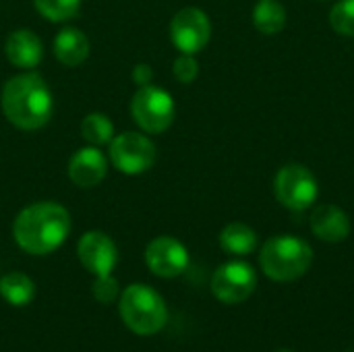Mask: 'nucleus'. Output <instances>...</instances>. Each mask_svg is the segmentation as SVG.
<instances>
[{"mask_svg":"<svg viewBox=\"0 0 354 352\" xmlns=\"http://www.w3.org/2000/svg\"><path fill=\"white\" fill-rule=\"evenodd\" d=\"M71 232L66 207L54 201L27 205L12 224L15 243L29 255H48L56 251Z\"/></svg>","mask_w":354,"mask_h":352,"instance_id":"f257e3e1","label":"nucleus"},{"mask_svg":"<svg viewBox=\"0 0 354 352\" xmlns=\"http://www.w3.org/2000/svg\"><path fill=\"white\" fill-rule=\"evenodd\" d=\"M81 135L93 147H102L106 143L110 145V141L114 139V124L106 114L91 112L81 122Z\"/></svg>","mask_w":354,"mask_h":352,"instance_id":"6ab92c4d","label":"nucleus"},{"mask_svg":"<svg viewBox=\"0 0 354 352\" xmlns=\"http://www.w3.org/2000/svg\"><path fill=\"white\" fill-rule=\"evenodd\" d=\"M93 297L95 301L104 303V305H110L114 303L120 293H118V282L108 274V276H95V282H93Z\"/></svg>","mask_w":354,"mask_h":352,"instance_id":"4be33fe9","label":"nucleus"},{"mask_svg":"<svg viewBox=\"0 0 354 352\" xmlns=\"http://www.w3.org/2000/svg\"><path fill=\"white\" fill-rule=\"evenodd\" d=\"M220 247L230 255H249L257 247V234L243 222H232L220 232Z\"/></svg>","mask_w":354,"mask_h":352,"instance_id":"dca6fc26","label":"nucleus"},{"mask_svg":"<svg viewBox=\"0 0 354 352\" xmlns=\"http://www.w3.org/2000/svg\"><path fill=\"white\" fill-rule=\"evenodd\" d=\"M197 73H199V64L193 54H180L174 60V77L180 83H193L197 79Z\"/></svg>","mask_w":354,"mask_h":352,"instance_id":"5701e85b","label":"nucleus"},{"mask_svg":"<svg viewBox=\"0 0 354 352\" xmlns=\"http://www.w3.org/2000/svg\"><path fill=\"white\" fill-rule=\"evenodd\" d=\"M110 162L122 174H143L156 164V145L141 133H120L110 141Z\"/></svg>","mask_w":354,"mask_h":352,"instance_id":"0eeeda50","label":"nucleus"},{"mask_svg":"<svg viewBox=\"0 0 354 352\" xmlns=\"http://www.w3.org/2000/svg\"><path fill=\"white\" fill-rule=\"evenodd\" d=\"M0 297L12 307H25L35 297V284L21 272H10L0 278Z\"/></svg>","mask_w":354,"mask_h":352,"instance_id":"f3484780","label":"nucleus"},{"mask_svg":"<svg viewBox=\"0 0 354 352\" xmlns=\"http://www.w3.org/2000/svg\"><path fill=\"white\" fill-rule=\"evenodd\" d=\"M151 79H153V71H151L149 64H137V66L133 68V81H135L139 87L149 85Z\"/></svg>","mask_w":354,"mask_h":352,"instance_id":"b1692460","label":"nucleus"},{"mask_svg":"<svg viewBox=\"0 0 354 352\" xmlns=\"http://www.w3.org/2000/svg\"><path fill=\"white\" fill-rule=\"evenodd\" d=\"M37 12L54 23L73 19L79 8H81V0H33Z\"/></svg>","mask_w":354,"mask_h":352,"instance_id":"aec40b11","label":"nucleus"},{"mask_svg":"<svg viewBox=\"0 0 354 352\" xmlns=\"http://www.w3.org/2000/svg\"><path fill=\"white\" fill-rule=\"evenodd\" d=\"M253 23L255 27L266 33L274 35L284 29L286 25V10L280 2L276 0H259L253 8Z\"/></svg>","mask_w":354,"mask_h":352,"instance_id":"a211bd4d","label":"nucleus"},{"mask_svg":"<svg viewBox=\"0 0 354 352\" xmlns=\"http://www.w3.org/2000/svg\"><path fill=\"white\" fill-rule=\"evenodd\" d=\"M131 114L135 122L151 135L164 133L176 114V106L172 95L156 85H143L135 91L131 100Z\"/></svg>","mask_w":354,"mask_h":352,"instance_id":"39448f33","label":"nucleus"},{"mask_svg":"<svg viewBox=\"0 0 354 352\" xmlns=\"http://www.w3.org/2000/svg\"><path fill=\"white\" fill-rule=\"evenodd\" d=\"M311 261H313L311 247L303 239L288 237V234L270 239L259 253V263L263 274L276 282L299 280L311 268Z\"/></svg>","mask_w":354,"mask_h":352,"instance_id":"7ed1b4c3","label":"nucleus"},{"mask_svg":"<svg viewBox=\"0 0 354 352\" xmlns=\"http://www.w3.org/2000/svg\"><path fill=\"white\" fill-rule=\"evenodd\" d=\"M282 352H288V351H282Z\"/></svg>","mask_w":354,"mask_h":352,"instance_id":"393cba45","label":"nucleus"},{"mask_svg":"<svg viewBox=\"0 0 354 352\" xmlns=\"http://www.w3.org/2000/svg\"><path fill=\"white\" fill-rule=\"evenodd\" d=\"M209 35H212L209 17L195 6H187L178 10L170 23V37L180 54L201 52L207 46Z\"/></svg>","mask_w":354,"mask_h":352,"instance_id":"6e6552de","label":"nucleus"},{"mask_svg":"<svg viewBox=\"0 0 354 352\" xmlns=\"http://www.w3.org/2000/svg\"><path fill=\"white\" fill-rule=\"evenodd\" d=\"M4 50H6V58L10 60V64L17 68H25V71L35 68L44 56L41 39L29 29L12 31L6 39Z\"/></svg>","mask_w":354,"mask_h":352,"instance_id":"4468645a","label":"nucleus"},{"mask_svg":"<svg viewBox=\"0 0 354 352\" xmlns=\"http://www.w3.org/2000/svg\"><path fill=\"white\" fill-rule=\"evenodd\" d=\"M77 257L89 274L108 276L118 263V249L106 232L91 230L79 239Z\"/></svg>","mask_w":354,"mask_h":352,"instance_id":"9d476101","label":"nucleus"},{"mask_svg":"<svg viewBox=\"0 0 354 352\" xmlns=\"http://www.w3.org/2000/svg\"><path fill=\"white\" fill-rule=\"evenodd\" d=\"M54 56L64 66H79L89 56V39L77 27H64L54 39Z\"/></svg>","mask_w":354,"mask_h":352,"instance_id":"2eb2a0df","label":"nucleus"},{"mask_svg":"<svg viewBox=\"0 0 354 352\" xmlns=\"http://www.w3.org/2000/svg\"><path fill=\"white\" fill-rule=\"evenodd\" d=\"M108 172V160L100 151V147H81L73 154L68 162V178L81 187V189H91L97 187Z\"/></svg>","mask_w":354,"mask_h":352,"instance_id":"f8f14e48","label":"nucleus"},{"mask_svg":"<svg viewBox=\"0 0 354 352\" xmlns=\"http://www.w3.org/2000/svg\"><path fill=\"white\" fill-rule=\"evenodd\" d=\"M145 263L160 278H176L189 266V251L172 237H158L145 249Z\"/></svg>","mask_w":354,"mask_h":352,"instance_id":"9b49d317","label":"nucleus"},{"mask_svg":"<svg viewBox=\"0 0 354 352\" xmlns=\"http://www.w3.org/2000/svg\"><path fill=\"white\" fill-rule=\"evenodd\" d=\"M257 286L255 270L245 261H230L216 270L212 278V293L218 301L226 305H236L247 301Z\"/></svg>","mask_w":354,"mask_h":352,"instance_id":"1a4fd4ad","label":"nucleus"},{"mask_svg":"<svg viewBox=\"0 0 354 352\" xmlns=\"http://www.w3.org/2000/svg\"><path fill=\"white\" fill-rule=\"evenodd\" d=\"M274 193L284 207L292 212H303L313 205L319 187L309 168L301 164H288L278 170L274 180Z\"/></svg>","mask_w":354,"mask_h":352,"instance_id":"423d86ee","label":"nucleus"},{"mask_svg":"<svg viewBox=\"0 0 354 352\" xmlns=\"http://www.w3.org/2000/svg\"><path fill=\"white\" fill-rule=\"evenodd\" d=\"M330 23L334 27V31L342 33V35H354V0H340L334 4L332 12H330Z\"/></svg>","mask_w":354,"mask_h":352,"instance_id":"412c9836","label":"nucleus"},{"mask_svg":"<svg viewBox=\"0 0 354 352\" xmlns=\"http://www.w3.org/2000/svg\"><path fill=\"white\" fill-rule=\"evenodd\" d=\"M311 230L326 243H340L351 234V218L342 207L324 203L311 214Z\"/></svg>","mask_w":354,"mask_h":352,"instance_id":"ddd939ff","label":"nucleus"},{"mask_svg":"<svg viewBox=\"0 0 354 352\" xmlns=\"http://www.w3.org/2000/svg\"><path fill=\"white\" fill-rule=\"evenodd\" d=\"M118 307L124 326L139 336L158 334L168 319L164 299L145 284H133L124 293H120Z\"/></svg>","mask_w":354,"mask_h":352,"instance_id":"20e7f679","label":"nucleus"},{"mask_svg":"<svg viewBox=\"0 0 354 352\" xmlns=\"http://www.w3.org/2000/svg\"><path fill=\"white\" fill-rule=\"evenodd\" d=\"M0 106L10 124L21 131H35L52 118L54 98L37 73H21L2 87Z\"/></svg>","mask_w":354,"mask_h":352,"instance_id":"f03ea898","label":"nucleus"}]
</instances>
